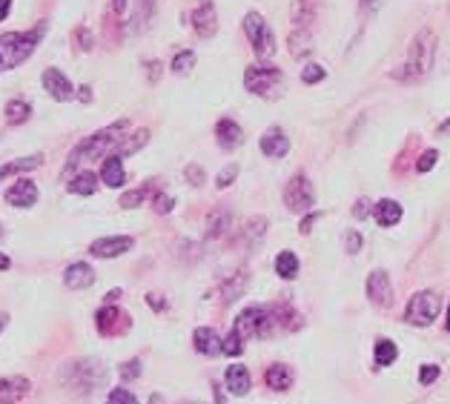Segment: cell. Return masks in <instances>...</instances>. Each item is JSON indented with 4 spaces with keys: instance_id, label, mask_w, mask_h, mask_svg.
<instances>
[{
    "instance_id": "cell-12",
    "label": "cell",
    "mask_w": 450,
    "mask_h": 404,
    "mask_svg": "<svg viewBox=\"0 0 450 404\" xmlns=\"http://www.w3.org/2000/svg\"><path fill=\"white\" fill-rule=\"evenodd\" d=\"M132 238L129 235H112V238H98L92 241V246H89V253L98 256V258H118L132 250Z\"/></svg>"
},
{
    "instance_id": "cell-1",
    "label": "cell",
    "mask_w": 450,
    "mask_h": 404,
    "mask_svg": "<svg viewBox=\"0 0 450 404\" xmlns=\"http://www.w3.org/2000/svg\"><path fill=\"white\" fill-rule=\"evenodd\" d=\"M433 60H436V32L425 26V29H419L416 32L405 64H399V69L390 72V78L402 81V83H416V81H422V78L430 75Z\"/></svg>"
},
{
    "instance_id": "cell-58",
    "label": "cell",
    "mask_w": 450,
    "mask_h": 404,
    "mask_svg": "<svg viewBox=\"0 0 450 404\" xmlns=\"http://www.w3.org/2000/svg\"><path fill=\"white\" fill-rule=\"evenodd\" d=\"M439 132H442V135H450V118H447V120L442 123V127H439Z\"/></svg>"
},
{
    "instance_id": "cell-46",
    "label": "cell",
    "mask_w": 450,
    "mask_h": 404,
    "mask_svg": "<svg viewBox=\"0 0 450 404\" xmlns=\"http://www.w3.org/2000/svg\"><path fill=\"white\" fill-rule=\"evenodd\" d=\"M184 175H187V181H190L192 186H201V183H204V169H201L198 164H190V167L184 169Z\"/></svg>"
},
{
    "instance_id": "cell-10",
    "label": "cell",
    "mask_w": 450,
    "mask_h": 404,
    "mask_svg": "<svg viewBox=\"0 0 450 404\" xmlns=\"http://www.w3.org/2000/svg\"><path fill=\"white\" fill-rule=\"evenodd\" d=\"M192 29H195V35L201 41H209L218 32V15H216L213 0H204V4L192 12Z\"/></svg>"
},
{
    "instance_id": "cell-21",
    "label": "cell",
    "mask_w": 450,
    "mask_h": 404,
    "mask_svg": "<svg viewBox=\"0 0 450 404\" xmlns=\"http://www.w3.org/2000/svg\"><path fill=\"white\" fill-rule=\"evenodd\" d=\"M373 215H376L379 227H396V224L402 221V204L393 201V198H384V201L376 204Z\"/></svg>"
},
{
    "instance_id": "cell-55",
    "label": "cell",
    "mask_w": 450,
    "mask_h": 404,
    "mask_svg": "<svg viewBox=\"0 0 450 404\" xmlns=\"http://www.w3.org/2000/svg\"><path fill=\"white\" fill-rule=\"evenodd\" d=\"M12 12V0H0V20H6Z\"/></svg>"
},
{
    "instance_id": "cell-8",
    "label": "cell",
    "mask_w": 450,
    "mask_h": 404,
    "mask_svg": "<svg viewBox=\"0 0 450 404\" xmlns=\"http://www.w3.org/2000/svg\"><path fill=\"white\" fill-rule=\"evenodd\" d=\"M439 307H442V298L430 290H422V293H416L407 307H405V319L407 324H416V327H428L433 324V319L439 316Z\"/></svg>"
},
{
    "instance_id": "cell-6",
    "label": "cell",
    "mask_w": 450,
    "mask_h": 404,
    "mask_svg": "<svg viewBox=\"0 0 450 404\" xmlns=\"http://www.w3.org/2000/svg\"><path fill=\"white\" fill-rule=\"evenodd\" d=\"M281 83H284V75L276 67H247L244 72L247 92H253L258 98H279Z\"/></svg>"
},
{
    "instance_id": "cell-5",
    "label": "cell",
    "mask_w": 450,
    "mask_h": 404,
    "mask_svg": "<svg viewBox=\"0 0 450 404\" xmlns=\"http://www.w3.org/2000/svg\"><path fill=\"white\" fill-rule=\"evenodd\" d=\"M273 321H276V316L269 313L267 307H247L244 313L235 319L232 333L241 338V341H247V338H264V335H269V330H273Z\"/></svg>"
},
{
    "instance_id": "cell-25",
    "label": "cell",
    "mask_w": 450,
    "mask_h": 404,
    "mask_svg": "<svg viewBox=\"0 0 450 404\" xmlns=\"http://www.w3.org/2000/svg\"><path fill=\"white\" fill-rule=\"evenodd\" d=\"M264 382H267V387H273V390L284 393V390H290V387H293V370H290L287 364H273V367L267 370Z\"/></svg>"
},
{
    "instance_id": "cell-11",
    "label": "cell",
    "mask_w": 450,
    "mask_h": 404,
    "mask_svg": "<svg viewBox=\"0 0 450 404\" xmlns=\"http://www.w3.org/2000/svg\"><path fill=\"white\" fill-rule=\"evenodd\" d=\"M367 295L376 307H390L393 304V284H390V275L384 270H373L367 278Z\"/></svg>"
},
{
    "instance_id": "cell-49",
    "label": "cell",
    "mask_w": 450,
    "mask_h": 404,
    "mask_svg": "<svg viewBox=\"0 0 450 404\" xmlns=\"http://www.w3.org/2000/svg\"><path fill=\"white\" fill-rule=\"evenodd\" d=\"M172 207H175V201L169 198V195H155V212H172Z\"/></svg>"
},
{
    "instance_id": "cell-48",
    "label": "cell",
    "mask_w": 450,
    "mask_h": 404,
    "mask_svg": "<svg viewBox=\"0 0 450 404\" xmlns=\"http://www.w3.org/2000/svg\"><path fill=\"white\" fill-rule=\"evenodd\" d=\"M78 46H80V49H86V52L95 46V41H92V32H89V29H78Z\"/></svg>"
},
{
    "instance_id": "cell-43",
    "label": "cell",
    "mask_w": 450,
    "mask_h": 404,
    "mask_svg": "<svg viewBox=\"0 0 450 404\" xmlns=\"http://www.w3.org/2000/svg\"><path fill=\"white\" fill-rule=\"evenodd\" d=\"M235 175H238V167L235 164H230L227 169H221L218 172V178H216V186H218V190H227V186L235 181Z\"/></svg>"
},
{
    "instance_id": "cell-4",
    "label": "cell",
    "mask_w": 450,
    "mask_h": 404,
    "mask_svg": "<svg viewBox=\"0 0 450 404\" xmlns=\"http://www.w3.org/2000/svg\"><path fill=\"white\" fill-rule=\"evenodd\" d=\"M41 35H43V26H38L35 32L0 35V72H3V69H15V67L23 64V60H29V55L35 52Z\"/></svg>"
},
{
    "instance_id": "cell-59",
    "label": "cell",
    "mask_w": 450,
    "mask_h": 404,
    "mask_svg": "<svg viewBox=\"0 0 450 404\" xmlns=\"http://www.w3.org/2000/svg\"><path fill=\"white\" fill-rule=\"evenodd\" d=\"M6 321H9L6 316H0V330H3V327H6Z\"/></svg>"
},
{
    "instance_id": "cell-53",
    "label": "cell",
    "mask_w": 450,
    "mask_h": 404,
    "mask_svg": "<svg viewBox=\"0 0 450 404\" xmlns=\"http://www.w3.org/2000/svg\"><path fill=\"white\" fill-rule=\"evenodd\" d=\"M146 301H149V307H153V309H164L167 304H164V298H158L155 293L153 295H146Z\"/></svg>"
},
{
    "instance_id": "cell-54",
    "label": "cell",
    "mask_w": 450,
    "mask_h": 404,
    "mask_svg": "<svg viewBox=\"0 0 450 404\" xmlns=\"http://www.w3.org/2000/svg\"><path fill=\"white\" fill-rule=\"evenodd\" d=\"M127 4H129V0H112V12H115V15H124V12H127Z\"/></svg>"
},
{
    "instance_id": "cell-51",
    "label": "cell",
    "mask_w": 450,
    "mask_h": 404,
    "mask_svg": "<svg viewBox=\"0 0 450 404\" xmlns=\"http://www.w3.org/2000/svg\"><path fill=\"white\" fill-rule=\"evenodd\" d=\"M316 221H318V215H313V212H310V215H307V218L302 221V227H298V230H302V235H307V232L313 230V224H316Z\"/></svg>"
},
{
    "instance_id": "cell-34",
    "label": "cell",
    "mask_w": 450,
    "mask_h": 404,
    "mask_svg": "<svg viewBox=\"0 0 450 404\" xmlns=\"http://www.w3.org/2000/svg\"><path fill=\"white\" fill-rule=\"evenodd\" d=\"M244 287H247V275L244 272H238L235 278H230V281L224 284V304H232L235 298H241Z\"/></svg>"
},
{
    "instance_id": "cell-52",
    "label": "cell",
    "mask_w": 450,
    "mask_h": 404,
    "mask_svg": "<svg viewBox=\"0 0 450 404\" xmlns=\"http://www.w3.org/2000/svg\"><path fill=\"white\" fill-rule=\"evenodd\" d=\"M358 4H362L365 12H376V9L381 6V0H358Z\"/></svg>"
},
{
    "instance_id": "cell-31",
    "label": "cell",
    "mask_w": 450,
    "mask_h": 404,
    "mask_svg": "<svg viewBox=\"0 0 450 404\" xmlns=\"http://www.w3.org/2000/svg\"><path fill=\"white\" fill-rule=\"evenodd\" d=\"M95 190H98V178L92 172H80L69 183V193H75V195H92Z\"/></svg>"
},
{
    "instance_id": "cell-16",
    "label": "cell",
    "mask_w": 450,
    "mask_h": 404,
    "mask_svg": "<svg viewBox=\"0 0 450 404\" xmlns=\"http://www.w3.org/2000/svg\"><path fill=\"white\" fill-rule=\"evenodd\" d=\"M64 281H66V287H69V290H86V287H92V284H95V272H92V267H89V264L75 261V264H69V267H66Z\"/></svg>"
},
{
    "instance_id": "cell-36",
    "label": "cell",
    "mask_w": 450,
    "mask_h": 404,
    "mask_svg": "<svg viewBox=\"0 0 450 404\" xmlns=\"http://www.w3.org/2000/svg\"><path fill=\"white\" fill-rule=\"evenodd\" d=\"M172 72L175 75H187L192 67H195V52H190V49H184V52H178L175 57H172Z\"/></svg>"
},
{
    "instance_id": "cell-50",
    "label": "cell",
    "mask_w": 450,
    "mask_h": 404,
    "mask_svg": "<svg viewBox=\"0 0 450 404\" xmlns=\"http://www.w3.org/2000/svg\"><path fill=\"white\" fill-rule=\"evenodd\" d=\"M146 75H149V83H155L161 78V64H158V60H149V64H146Z\"/></svg>"
},
{
    "instance_id": "cell-13",
    "label": "cell",
    "mask_w": 450,
    "mask_h": 404,
    "mask_svg": "<svg viewBox=\"0 0 450 404\" xmlns=\"http://www.w3.org/2000/svg\"><path fill=\"white\" fill-rule=\"evenodd\" d=\"M43 86L55 101H72L75 98V86L69 83V78L61 69H46L43 72Z\"/></svg>"
},
{
    "instance_id": "cell-61",
    "label": "cell",
    "mask_w": 450,
    "mask_h": 404,
    "mask_svg": "<svg viewBox=\"0 0 450 404\" xmlns=\"http://www.w3.org/2000/svg\"><path fill=\"white\" fill-rule=\"evenodd\" d=\"M304 4H313V0H304Z\"/></svg>"
},
{
    "instance_id": "cell-35",
    "label": "cell",
    "mask_w": 450,
    "mask_h": 404,
    "mask_svg": "<svg viewBox=\"0 0 450 404\" xmlns=\"http://www.w3.org/2000/svg\"><path fill=\"white\" fill-rule=\"evenodd\" d=\"M29 104L26 101H9L6 104V123H12V127H17V123L29 120Z\"/></svg>"
},
{
    "instance_id": "cell-47",
    "label": "cell",
    "mask_w": 450,
    "mask_h": 404,
    "mask_svg": "<svg viewBox=\"0 0 450 404\" xmlns=\"http://www.w3.org/2000/svg\"><path fill=\"white\" fill-rule=\"evenodd\" d=\"M370 212H373V207H370L367 198H358V201H356V207H353V215H356V218H367Z\"/></svg>"
},
{
    "instance_id": "cell-57",
    "label": "cell",
    "mask_w": 450,
    "mask_h": 404,
    "mask_svg": "<svg viewBox=\"0 0 450 404\" xmlns=\"http://www.w3.org/2000/svg\"><path fill=\"white\" fill-rule=\"evenodd\" d=\"M9 267H12L9 256H3V253H0V270H9Z\"/></svg>"
},
{
    "instance_id": "cell-22",
    "label": "cell",
    "mask_w": 450,
    "mask_h": 404,
    "mask_svg": "<svg viewBox=\"0 0 450 404\" xmlns=\"http://www.w3.org/2000/svg\"><path fill=\"white\" fill-rule=\"evenodd\" d=\"M153 18H155V0H135L129 29L132 32H143V29H149V23H153Z\"/></svg>"
},
{
    "instance_id": "cell-42",
    "label": "cell",
    "mask_w": 450,
    "mask_h": 404,
    "mask_svg": "<svg viewBox=\"0 0 450 404\" xmlns=\"http://www.w3.org/2000/svg\"><path fill=\"white\" fill-rule=\"evenodd\" d=\"M439 372H442V370H439V364H425L422 370H419V382H422V384L428 387V384H433V382L439 379Z\"/></svg>"
},
{
    "instance_id": "cell-41",
    "label": "cell",
    "mask_w": 450,
    "mask_h": 404,
    "mask_svg": "<svg viewBox=\"0 0 450 404\" xmlns=\"http://www.w3.org/2000/svg\"><path fill=\"white\" fill-rule=\"evenodd\" d=\"M362 244H365V241H362V232H356V230H350V232L344 235V250H347L350 256H356L358 250H362Z\"/></svg>"
},
{
    "instance_id": "cell-23",
    "label": "cell",
    "mask_w": 450,
    "mask_h": 404,
    "mask_svg": "<svg viewBox=\"0 0 450 404\" xmlns=\"http://www.w3.org/2000/svg\"><path fill=\"white\" fill-rule=\"evenodd\" d=\"M121 319H124L121 309H115V307H104L101 313L95 316L98 333H101V335H115V333H121Z\"/></svg>"
},
{
    "instance_id": "cell-60",
    "label": "cell",
    "mask_w": 450,
    "mask_h": 404,
    "mask_svg": "<svg viewBox=\"0 0 450 404\" xmlns=\"http://www.w3.org/2000/svg\"><path fill=\"white\" fill-rule=\"evenodd\" d=\"M447 333H450V309H447Z\"/></svg>"
},
{
    "instance_id": "cell-20",
    "label": "cell",
    "mask_w": 450,
    "mask_h": 404,
    "mask_svg": "<svg viewBox=\"0 0 450 404\" xmlns=\"http://www.w3.org/2000/svg\"><path fill=\"white\" fill-rule=\"evenodd\" d=\"M250 384H253L250 370L244 364H230V370H227V387H230V393L232 396H247Z\"/></svg>"
},
{
    "instance_id": "cell-7",
    "label": "cell",
    "mask_w": 450,
    "mask_h": 404,
    "mask_svg": "<svg viewBox=\"0 0 450 404\" xmlns=\"http://www.w3.org/2000/svg\"><path fill=\"white\" fill-rule=\"evenodd\" d=\"M244 32L253 43V52L267 60V57H273L276 55V35H273V29L267 26V20L258 15V12H247L244 18Z\"/></svg>"
},
{
    "instance_id": "cell-15",
    "label": "cell",
    "mask_w": 450,
    "mask_h": 404,
    "mask_svg": "<svg viewBox=\"0 0 450 404\" xmlns=\"http://www.w3.org/2000/svg\"><path fill=\"white\" fill-rule=\"evenodd\" d=\"M261 152L267 155V158H284V155L290 152V138L284 135L281 127H273V130L264 132V138H261Z\"/></svg>"
},
{
    "instance_id": "cell-30",
    "label": "cell",
    "mask_w": 450,
    "mask_h": 404,
    "mask_svg": "<svg viewBox=\"0 0 450 404\" xmlns=\"http://www.w3.org/2000/svg\"><path fill=\"white\" fill-rule=\"evenodd\" d=\"M276 272L284 278V281L295 278V275H298V258H295V253H290V250L279 253V258H276Z\"/></svg>"
},
{
    "instance_id": "cell-26",
    "label": "cell",
    "mask_w": 450,
    "mask_h": 404,
    "mask_svg": "<svg viewBox=\"0 0 450 404\" xmlns=\"http://www.w3.org/2000/svg\"><path fill=\"white\" fill-rule=\"evenodd\" d=\"M43 164V155H29V158H17V161H9L0 167V181L9 178V175H17V172H29Z\"/></svg>"
},
{
    "instance_id": "cell-2",
    "label": "cell",
    "mask_w": 450,
    "mask_h": 404,
    "mask_svg": "<svg viewBox=\"0 0 450 404\" xmlns=\"http://www.w3.org/2000/svg\"><path fill=\"white\" fill-rule=\"evenodd\" d=\"M124 130H127V120H118V123H112V127H106V130H101V132H95V135H89L86 141H80V144L72 149V155H69L66 175H69L78 164H83V161H98V158H104V155L115 152L118 144L124 141Z\"/></svg>"
},
{
    "instance_id": "cell-19",
    "label": "cell",
    "mask_w": 450,
    "mask_h": 404,
    "mask_svg": "<svg viewBox=\"0 0 450 404\" xmlns=\"http://www.w3.org/2000/svg\"><path fill=\"white\" fill-rule=\"evenodd\" d=\"M35 201H38L35 181H17L12 190L6 193V204H12V207H32Z\"/></svg>"
},
{
    "instance_id": "cell-14",
    "label": "cell",
    "mask_w": 450,
    "mask_h": 404,
    "mask_svg": "<svg viewBox=\"0 0 450 404\" xmlns=\"http://www.w3.org/2000/svg\"><path fill=\"white\" fill-rule=\"evenodd\" d=\"M32 384L23 376H3L0 379V404H17L20 398L29 396Z\"/></svg>"
},
{
    "instance_id": "cell-28",
    "label": "cell",
    "mask_w": 450,
    "mask_h": 404,
    "mask_svg": "<svg viewBox=\"0 0 450 404\" xmlns=\"http://www.w3.org/2000/svg\"><path fill=\"white\" fill-rule=\"evenodd\" d=\"M230 209H216L213 215H209V221H206V238L209 241H216V238H221L227 230H230Z\"/></svg>"
},
{
    "instance_id": "cell-27",
    "label": "cell",
    "mask_w": 450,
    "mask_h": 404,
    "mask_svg": "<svg viewBox=\"0 0 450 404\" xmlns=\"http://www.w3.org/2000/svg\"><path fill=\"white\" fill-rule=\"evenodd\" d=\"M313 41V35H310V26H295L293 32H290V52L295 55V57H302V55H307L310 52V43Z\"/></svg>"
},
{
    "instance_id": "cell-3",
    "label": "cell",
    "mask_w": 450,
    "mask_h": 404,
    "mask_svg": "<svg viewBox=\"0 0 450 404\" xmlns=\"http://www.w3.org/2000/svg\"><path fill=\"white\" fill-rule=\"evenodd\" d=\"M64 387H69L75 396H92L106 384V367L101 361H72L61 372Z\"/></svg>"
},
{
    "instance_id": "cell-18",
    "label": "cell",
    "mask_w": 450,
    "mask_h": 404,
    "mask_svg": "<svg viewBox=\"0 0 450 404\" xmlns=\"http://www.w3.org/2000/svg\"><path fill=\"white\" fill-rule=\"evenodd\" d=\"M192 341H195V350H198L201 356H218V353H221V344H224V338H218V333H216L213 327H198L195 335H192Z\"/></svg>"
},
{
    "instance_id": "cell-38",
    "label": "cell",
    "mask_w": 450,
    "mask_h": 404,
    "mask_svg": "<svg viewBox=\"0 0 450 404\" xmlns=\"http://www.w3.org/2000/svg\"><path fill=\"white\" fill-rule=\"evenodd\" d=\"M327 78V72H324V67H318V64H307L304 69H302V83H321Z\"/></svg>"
},
{
    "instance_id": "cell-9",
    "label": "cell",
    "mask_w": 450,
    "mask_h": 404,
    "mask_svg": "<svg viewBox=\"0 0 450 404\" xmlns=\"http://www.w3.org/2000/svg\"><path fill=\"white\" fill-rule=\"evenodd\" d=\"M284 204L290 212H310L316 207V193H313V183L304 172H298L290 178V183L284 186Z\"/></svg>"
},
{
    "instance_id": "cell-32",
    "label": "cell",
    "mask_w": 450,
    "mask_h": 404,
    "mask_svg": "<svg viewBox=\"0 0 450 404\" xmlns=\"http://www.w3.org/2000/svg\"><path fill=\"white\" fill-rule=\"evenodd\" d=\"M264 232H267V218H253V221H247V227L241 232V241L247 246H253V244H258L264 238Z\"/></svg>"
},
{
    "instance_id": "cell-39",
    "label": "cell",
    "mask_w": 450,
    "mask_h": 404,
    "mask_svg": "<svg viewBox=\"0 0 450 404\" xmlns=\"http://www.w3.org/2000/svg\"><path fill=\"white\" fill-rule=\"evenodd\" d=\"M241 350H244L241 338H238L235 333H230V335L224 338V344H221V353H224V356H241Z\"/></svg>"
},
{
    "instance_id": "cell-29",
    "label": "cell",
    "mask_w": 450,
    "mask_h": 404,
    "mask_svg": "<svg viewBox=\"0 0 450 404\" xmlns=\"http://www.w3.org/2000/svg\"><path fill=\"white\" fill-rule=\"evenodd\" d=\"M146 141H149V132H146V130H138V132H132V135H124V141L118 144L115 155H118V158H127V155H135L141 146H146Z\"/></svg>"
},
{
    "instance_id": "cell-17",
    "label": "cell",
    "mask_w": 450,
    "mask_h": 404,
    "mask_svg": "<svg viewBox=\"0 0 450 404\" xmlns=\"http://www.w3.org/2000/svg\"><path fill=\"white\" fill-rule=\"evenodd\" d=\"M216 135H218V146L227 149V152H232L235 146L244 144V132H241V127H238L232 118H221V120H218Z\"/></svg>"
},
{
    "instance_id": "cell-37",
    "label": "cell",
    "mask_w": 450,
    "mask_h": 404,
    "mask_svg": "<svg viewBox=\"0 0 450 404\" xmlns=\"http://www.w3.org/2000/svg\"><path fill=\"white\" fill-rule=\"evenodd\" d=\"M149 193H153V186H138V190H132V193H127V195L121 198V207H124V209H132V207L143 204V201L149 198Z\"/></svg>"
},
{
    "instance_id": "cell-24",
    "label": "cell",
    "mask_w": 450,
    "mask_h": 404,
    "mask_svg": "<svg viewBox=\"0 0 450 404\" xmlns=\"http://www.w3.org/2000/svg\"><path fill=\"white\" fill-rule=\"evenodd\" d=\"M124 158H118V155H109V158L104 161V167H101V181L106 183V186H121L124 181H127V172H124V164H121Z\"/></svg>"
},
{
    "instance_id": "cell-33",
    "label": "cell",
    "mask_w": 450,
    "mask_h": 404,
    "mask_svg": "<svg viewBox=\"0 0 450 404\" xmlns=\"http://www.w3.org/2000/svg\"><path fill=\"white\" fill-rule=\"evenodd\" d=\"M396 356H399V350H396L393 341H387V338L376 341V364H379V367L393 364V361H396Z\"/></svg>"
},
{
    "instance_id": "cell-44",
    "label": "cell",
    "mask_w": 450,
    "mask_h": 404,
    "mask_svg": "<svg viewBox=\"0 0 450 404\" xmlns=\"http://www.w3.org/2000/svg\"><path fill=\"white\" fill-rule=\"evenodd\" d=\"M436 158H439V152H436V149H428V152L422 155V158H419L416 169H419V172H430V169L436 167Z\"/></svg>"
},
{
    "instance_id": "cell-40",
    "label": "cell",
    "mask_w": 450,
    "mask_h": 404,
    "mask_svg": "<svg viewBox=\"0 0 450 404\" xmlns=\"http://www.w3.org/2000/svg\"><path fill=\"white\" fill-rule=\"evenodd\" d=\"M106 404H138V398H135V396H132L129 390H124V387H118V390H112V393H109Z\"/></svg>"
},
{
    "instance_id": "cell-45",
    "label": "cell",
    "mask_w": 450,
    "mask_h": 404,
    "mask_svg": "<svg viewBox=\"0 0 450 404\" xmlns=\"http://www.w3.org/2000/svg\"><path fill=\"white\" fill-rule=\"evenodd\" d=\"M138 376H141V361H138V358L121 364V379H124V382H132V379H138Z\"/></svg>"
},
{
    "instance_id": "cell-56",
    "label": "cell",
    "mask_w": 450,
    "mask_h": 404,
    "mask_svg": "<svg viewBox=\"0 0 450 404\" xmlns=\"http://www.w3.org/2000/svg\"><path fill=\"white\" fill-rule=\"evenodd\" d=\"M78 98H80L83 104H89V101H92V92H89V86H80V92H78Z\"/></svg>"
}]
</instances>
